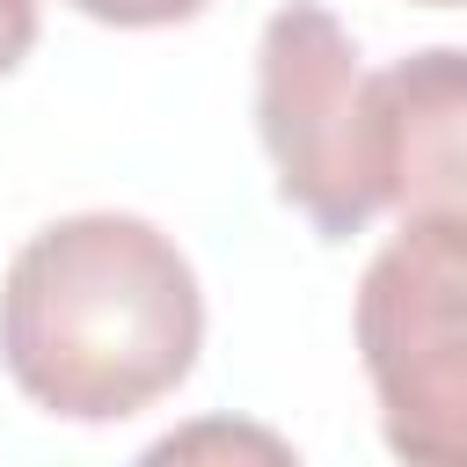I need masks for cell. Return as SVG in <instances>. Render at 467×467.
I'll return each instance as SVG.
<instances>
[{
  "mask_svg": "<svg viewBox=\"0 0 467 467\" xmlns=\"http://www.w3.org/2000/svg\"><path fill=\"white\" fill-rule=\"evenodd\" d=\"M66 7L88 15V22H109V29H161V22L204 15L212 0H66Z\"/></svg>",
  "mask_w": 467,
  "mask_h": 467,
  "instance_id": "obj_6",
  "label": "cell"
},
{
  "mask_svg": "<svg viewBox=\"0 0 467 467\" xmlns=\"http://www.w3.org/2000/svg\"><path fill=\"white\" fill-rule=\"evenodd\" d=\"M36 44V0H0V73H15Z\"/></svg>",
  "mask_w": 467,
  "mask_h": 467,
  "instance_id": "obj_7",
  "label": "cell"
},
{
  "mask_svg": "<svg viewBox=\"0 0 467 467\" xmlns=\"http://www.w3.org/2000/svg\"><path fill=\"white\" fill-rule=\"evenodd\" d=\"M467 212L401 219L358 277V350L401 467H467Z\"/></svg>",
  "mask_w": 467,
  "mask_h": 467,
  "instance_id": "obj_2",
  "label": "cell"
},
{
  "mask_svg": "<svg viewBox=\"0 0 467 467\" xmlns=\"http://www.w3.org/2000/svg\"><path fill=\"white\" fill-rule=\"evenodd\" d=\"M131 467H306V460L255 416H190L168 438H153Z\"/></svg>",
  "mask_w": 467,
  "mask_h": 467,
  "instance_id": "obj_5",
  "label": "cell"
},
{
  "mask_svg": "<svg viewBox=\"0 0 467 467\" xmlns=\"http://www.w3.org/2000/svg\"><path fill=\"white\" fill-rule=\"evenodd\" d=\"M197 343V270L139 212L51 219L0 277V358L15 387L66 423H117L175 394Z\"/></svg>",
  "mask_w": 467,
  "mask_h": 467,
  "instance_id": "obj_1",
  "label": "cell"
},
{
  "mask_svg": "<svg viewBox=\"0 0 467 467\" xmlns=\"http://www.w3.org/2000/svg\"><path fill=\"white\" fill-rule=\"evenodd\" d=\"M423 7H460V0H423Z\"/></svg>",
  "mask_w": 467,
  "mask_h": 467,
  "instance_id": "obj_8",
  "label": "cell"
},
{
  "mask_svg": "<svg viewBox=\"0 0 467 467\" xmlns=\"http://www.w3.org/2000/svg\"><path fill=\"white\" fill-rule=\"evenodd\" d=\"M255 131L277 168V197L314 219L321 241H350L387 212L379 190V109L350 29L292 0L255 44Z\"/></svg>",
  "mask_w": 467,
  "mask_h": 467,
  "instance_id": "obj_3",
  "label": "cell"
},
{
  "mask_svg": "<svg viewBox=\"0 0 467 467\" xmlns=\"http://www.w3.org/2000/svg\"><path fill=\"white\" fill-rule=\"evenodd\" d=\"M372 109H379V190L387 212L431 219V212H467L460 182V117H467V51L431 44L387 73H372Z\"/></svg>",
  "mask_w": 467,
  "mask_h": 467,
  "instance_id": "obj_4",
  "label": "cell"
}]
</instances>
